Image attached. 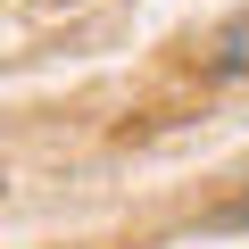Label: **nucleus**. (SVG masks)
<instances>
[]
</instances>
